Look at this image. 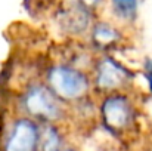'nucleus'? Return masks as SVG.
I'll use <instances>...</instances> for the list:
<instances>
[{
  "mask_svg": "<svg viewBox=\"0 0 152 151\" xmlns=\"http://www.w3.org/2000/svg\"><path fill=\"white\" fill-rule=\"evenodd\" d=\"M15 107L18 114L30 117L40 124H62L69 117V107L59 99L43 80L27 83L24 89L18 92Z\"/></svg>",
  "mask_w": 152,
  "mask_h": 151,
  "instance_id": "f257e3e1",
  "label": "nucleus"
},
{
  "mask_svg": "<svg viewBox=\"0 0 152 151\" xmlns=\"http://www.w3.org/2000/svg\"><path fill=\"white\" fill-rule=\"evenodd\" d=\"M43 82L68 107L90 98L93 94L90 71L64 61H55L46 67Z\"/></svg>",
  "mask_w": 152,
  "mask_h": 151,
  "instance_id": "f03ea898",
  "label": "nucleus"
},
{
  "mask_svg": "<svg viewBox=\"0 0 152 151\" xmlns=\"http://www.w3.org/2000/svg\"><path fill=\"white\" fill-rule=\"evenodd\" d=\"M98 114L105 130L115 138L134 133L140 122V110L132 92H114L101 96Z\"/></svg>",
  "mask_w": 152,
  "mask_h": 151,
  "instance_id": "7ed1b4c3",
  "label": "nucleus"
},
{
  "mask_svg": "<svg viewBox=\"0 0 152 151\" xmlns=\"http://www.w3.org/2000/svg\"><path fill=\"white\" fill-rule=\"evenodd\" d=\"M93 94L99 96L114 92H132L136 73L112 53H101L96 56L90 70Z\"/></svg>",
  "mask_w": 152,
  "mask_h": 151,
  "instance_id": "20e7f679",
  "label": "nucleus"
},
{
  "mask_svg": "<svg viewBox=\"0 0 152 151\" xmlns=\"http://www.w3.org/2000/svg\"><path fill=\"white\" fill-rule=\"evenodd\" d=\"M42 124L25 116H15L1 135L0 151H39Z\"/></svg>",
  "mask_w": 152,
  "mask_h": 151,
  "instance_id": "39448f33",
  "label": "nucleus"
},
{
  "mask_svg": "<svg viewBox=\"0 0 152 151\" xmlns=\"http://www.w3.org/2000/svg\"><path fill=\"white\" fill-rule=\"evenodd\" d=\"M96 18V15L90 13L71 0H62L55 13V19L61 31L72 39L86 37Z\"/></svg>",
  "mask_w": 152,
  "mask_h": 151,
  "instance_id": "423d86ee",
  "label": "nucleus"
},
{
  "mask_svg": "<svg viewBox=\"0 0 152 151\" xmlns=\"http://www.w3.org/2000/svg\"><path fill=\"white\" fill-rule=\"evenodd\" d=\"M124 28L126 27H123L112 18L105 19L98 16L87 34L90 49L99 53H111L112 50H118L126 42Z\"/></svg>",
  "mask_w": 152,
  "mask_h": 151,
  "instance_id": "0eeeda50",
  "label": "nucleus"
},
{
  "mask_svg": "<svg viewBox=\"0 0 152 151\" xmlns=\"http://www.w3.org/2000/svg\"><path fill=\"white\" fill-rule=\"evenodd\" d=\"M143 0H108L111 18L123 27L133 25L139 18V9Z\"/></svg>",
  "mask_w": 152,
  "mask_h": 151,
  "instance_id": "6e6552de",
  "label": "nucleus"
},
{
  "mask_svg": "<svg viewBox=\"0 0 152 151\" xmlns=\"http://www.w3.org/2000/svg\"><path fill=\"white\" fill-rule=\"evenodd\" d=\"M68 147L62 124L43 123L40 127L39 151H64Z\"/></svg>",
  "mask_w": 152,
  "mask_h": 151,
  "instance_id": "1a4fd4ad",
  "label": "nucleus"
},
{
  "mask_svg": "<svg viewBox=\"0 0 152 151\" xmlns=\"http://www.w3.org/2000/svg\"><path fill=\"white\" fill-rule=\"evenodd\" d=\"M74 3H77L78 6L84 7L86 10H89L90 13L99 16V13L102 12V9L106 6L108 0H71Z\"/></svg>",
  "mask_w": 152,
  "mask_h": 151,
  "instance_id": "9d476101",
  "label": "nucleus"
},
{
  "mask_svg": "<svg viewBox=\"0 0 152 151\" xmlns=\"http://www.w3.org/2000/svg\"><path fill=\"white\" fill-rule=\"evenodd\" d=\"M142 79L146 85V92L152 96V58L146 56L142 62Z\"/></svg>",
  "mask_w": 152,
  "mask_h": 151,
  "instance_id": "9b49d317",
  "label": "nucleus"
},
{
  "mask_svg": "<svg viewBox=\"0 0 152 151\" xmlns=\"http://www.w3.org/2000/svg\"><path fill=\"white\" fill-rule=\"evenodd\" d=\"M64 151H78V150H77L75 147H71V145H68V147H66V148H65Z\"/></svg>",
  "mask_w": 152,
  "mask_h": 151,
  "instance_id": "f8f14e48",
  "label": "nucleus"
}]
</instances>
